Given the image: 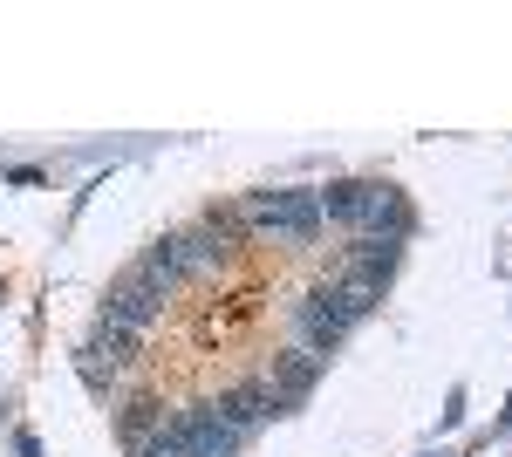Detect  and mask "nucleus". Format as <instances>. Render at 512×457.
<instances>
[{
  "label": "nucleus",
  "instance_id": "f257e3e1",
  "mask_svg": "<svg viewBox=\"0 0 512 457\" xmlns=\"http://www.w3.org/2000/svg\"><path fill=\"white\" fill-rule=\"evenodd\" d=\"M239 226L253 239H274V246H308L321 232V198L315 191H253L239 205Z\"/></svg>",
  "mask_w": 512,
  "mask_h": 457
},
{
  "label": "nucleus",
  "instance_id": "f03ea898",
  "mask_svg": "<svg viewBox=\"0 0 512 457\" xmlns=\"http://www.w3.org/2000/svg\"><path fill=\"white\" fill-rule=\"evenodd\" d=\"M315 198H321V219H335L349 232H403V198L390 185H328Z\"/></svg>",
  "mask_w": 512,
  "mask_h": 457
},
{
  "label": "nucleus",
  "instance_id": "7ed1b4c3",
  "mask_svg": "<svg viewBox=\"0 0 512 457\" xmlns=\"http://www.w3.org/2000/svg\"><path fill=\"white\" fill-rule=\"evenodd\" d=\"M158 307H164V294L151 287V280H137V273H130V280H117V287H110L103 321H110V328H123V335H144V328L158 321Z\"/></svg>",
  "mask_w": 512,
  "mask_h": 457
},
{
  "label": "nucleus",
  "instance_id": "20e7f679",
  "mask_svg": "<svg viewBox=\"0 0 512 457\" xmlns=\"http://www.w3.org/2000/svg\"><path fill=\"white\" fill-rule=\"evenodd\" d=\"M178 430V451L185 457H233V423L219 417V410H198V417H185V423H171Z\"/></svg>",
  "mask_w": 512,
  "mask_h": 457
},
{
  "label": "nucleus",
  "instance_id": "39448f33",
  "mask_svg": "<svg viewBox=\"0 0 512 457\" xmlns=\"http://www.w3.org/2000/svg\"><path fill=\"white\" fill-rule=\"evenodd\" d=\"M274 410H280V396L267 389V382H253V389H239V396H226V403H219V417L233 423V437H246V430H260V423L274 417Z\"/></svg>",
  "mask_w": 512,
  "mask_h": 457
},
{
  "label": "nucleus",
  "instance_id": "423d86ee",
  "mask_svg": "<svg viewBox=\"0 0 512 457\" xmlns=\"http://www.w3.org/2000/svg\"><path fill=\"white\" fill-rule=\"evenodd\" d=\"M130 355H137V335H123V328L103 321V335L82 348V369H89V376H103V362H110V376H123V369H130Z\"/></svg>",
  "mask_w": 512,
  "mask_h": 457
},
{
  "label": "nucleus",
  "instance_id": "0eeeda50",
  "mask_svg": "<svg viewBox=\"0 0 512 457\" xmlns=\"http://www.w3.org/2000/svg\"><path fill=\"white\" fill-rule=\"evenodd\" d=\"M164 253H171V267L178 273H212V260H219V246H212V232H171L164 239Z\"/></svg>",
  "mask_w": 512,
  "mask_h": 457
},
{
  "label": "nucleus",
  "instance_id": "6e6552de",
  "mask_svg": "<svg viewBox=\"0 0 512 457\" xmlns=\"http://www.w3.org/2000/svg\"><path fill=\"white\" fill-rule=\"evenodd\" d=\"M315 376H321V355H308V348H294V362L280 369V389H274V396H301V389H308Z\"/></svg>",
  "mask_w": 512,
  "mask_h": 457
},
{
  "label": "nucleus",
  "instance_id": "1a4fd4ad",
  "mask_svg": "<svg viewBox=\"0 0 512 457\" xmlns=\"http://www.w3.org/2000/svg\"><path fill=\"white\" fill-rule=\"evenodd\" d=\"M137 457H185V451H178V430H158V437H144V444H137Z\"/></svg>",
  "mask_w": 512,
  "mask_h": 457
}]
</instances>
